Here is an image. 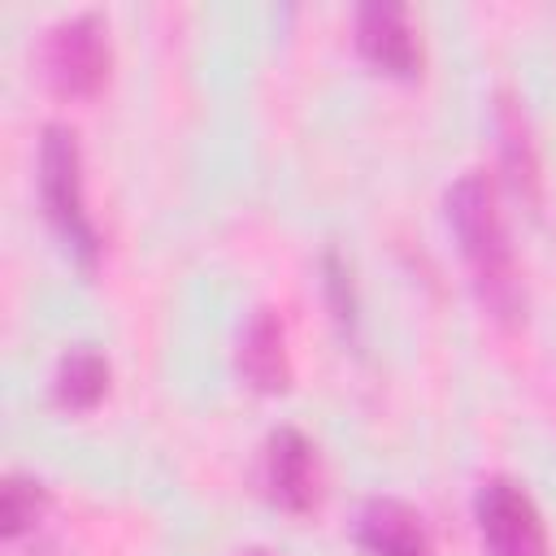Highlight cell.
I'll return each mask as SVG.
<instances>
[{"label": "cell", "mask_w": 556, "mask_h": 556, "mask_svg": "<svg viewBox=\"0 0 556 556\" xmlns=\"http://www.w3.org/2000/svg\"><path fill=\"white\" fill-rule=\"evenodd\" d=\"M443 217L447 230L456 239V252L469 269L473 295L478 304L500 321V326H517L526 317V282L500 217V200L495 187L486 182V174L469 169L460 174L447 191H443Z\"/></svg>", "instance_id": "1"}, {"label": "cell", "mask_w": 556, "mask_h": 556, "mask_svg": "<svg viewBox=\"0 0 556 556\" xmlns=\"http://www.w3.org/2000/svg\"><path fill=\"white\" fill-rule=\"evenodd\" d=\"M39 204L65 252L91 274L100 261V230L83 200V152L78 135L61 122H48L39 135Z\"/></svg>", "instance_id": "2"}, {"label": "cell", "mask_w": 556, "mask_h": 556, "mask_svg": "<svg viewBox=\"0 0 556 556\" xmlns=\"http://www.w3.org/2000/svg\"><path fill=\"white\" fill-rule=\"evenodd\" d=\"M109 61H113L109 30L96 13H70V17H61L43 30L39 65H43L48 87L65 100L96 96L109 78Z\"/></svg>", "instance_id": "3"}, {"label": "cell", "mask_w": 556, "mask_h": 556, "mask_svg": "<svg viewBox=\"0 0 556 556\" xmlns=\"http://www.w3.org/2000/svg\"><path fill=\"white\" fill-rule=\"evenodd\" d=\"M473 526L486 556H552L547 526L526 486L513 478L495 473L473 491Z\"/></svg>", "instance_id": "4"}, {"label": "cell", "mask_w": 556, "mask_h": 556, "mask_svg": "<svg viewBox=\"0 0 556 556\" xmlns=\"http://www.w3.org/2000/svg\"><path fill=\"white\" fill-rule=\"evenodd\" d=\"M261 486L269 495V504H278L282 513H313L321 500V469H317V447L295 430V426H278L269 430L265 447H261Z\"/></svg>", "instance_id": "5"}, {"label": "cell", "mask_w": 556, "mask_h": 556, "mask_svg": "<svg viewBox=\"0 0 556 556\" xmlns=\"http://www.w3.org/2000/svg\"><path fill=\"white\" fill-rule=\"evenodd\" d=\"M356 52L391 78H417L421 74V39L408 22L404 4L369 0L356 9Z\"/></svg>", "instance_id": "6"}, {"label": "cell", "mask_w": 556, "mask_h": 556, "mask_svg": "<svg viewBox=\"0 0 556 556\" xmlns=\"http://www.w3.org/2000/svg\"><path fill=\"white\" fill-rule=\"evenodd\" d=\"M495 139H500V169L504 182L517 191V200L539 213L543 204V161L530 130V117L513 91H495Z\"/></svg>", "instance_id": "7"}, {"label": "cell", "mask_w": 556, "mask_h": 556, "mask_svg": "<svg viewBox=\"0 0 556 556\" xmlns=\"http://www.w3.org/2000/svg\"><path fill=\"white\" fill-rule=\"evenodd\" d=\"M352 534H356V547L365 556H434L421 513L395 495L365 500L356 508Z\"/></svg>", "instance_id": "8"}, {"label": "cell", "mask_w": 556, "mask_h": 556, "mask_svg": "<svg viewBox=\"0 0 556 556\" xmlns=\"http://www.w3.org/2000/svg\"><path fill=\"white\" fill-rule=\"evenodd\" d=\"M235 365H239V378L261 395H278V391L291 387L287 330H282V317L274 308H256L243 321L239 348H235Z\"/></svg>", "instance_id": "9"}, {"label": "cell", "mask_w": 556, "mask_h": 556, "mask_svg": "<svg viewBox=\"0 0 556 556\" xmlns=\"http://www.w3.org/2000/svg\"><path fill=\"white\" fill-rule=\"evenodd\" d=\"M109 391V361L91 343H74L56 356L52 369V404L65 413H91Z\"/></svg>", "instance_id": "10"}, {"label": "cell", "mask_w": 556, "mask_h": 556, "mask_svg": "<svg viewBox=\"0 0 556 556\" xmlns=\"http://www.w3.org/2000/svg\"><path fill=\"white\" fill-rule=\"evenodd\" d=\"M48 508V486L30 473H9L0 486V534L4 543L22 539Z\"/></svg>", "instance_id": "11"}, {"label": "cell", "mask_w": 556, "mask_h": 556, "mask_svg": "<svg viewBox=\"0 0 556 556\" xmlns=\"http://www.w3.org/2000/svg\"><path fill=\"white\" fill-rule=\"evenodd\" d=\"M243 556H278V552H265V547H248Z\"/></svg>", "instance_id": "12"}]
</instances>
